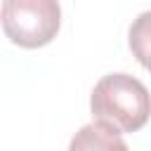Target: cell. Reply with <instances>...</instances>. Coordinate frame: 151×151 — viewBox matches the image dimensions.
<instances>
[{
	"label": "cell",
	"instance_id": "cell-1",
	"mask_svg": "<svg viewBox=\"0 0 151 151\" xmlns=\"http://www.w3.org/2000/svg\"><path fill=\"white\" fill-rule=\"evenodd\" d=\"M90 111L97 120L109 123L118 132H137L151 118V94L134 76L109 73L94 85Z\"/></svg>",
	"mask_w": 151,
	"mask_h": 151
},
{
	"label": "cell",
	"instance_id": "cell-2",
	"mask_svg": "<svg viewBox=\"0 0 151 151\" xmlns=\"http://www.w3.org/2000/svg\"><path fill=\"white\" fill-rule=\"evenodd\" d=\"M61 26V7L57 0H5L2 31L26 50L50 45Z\"/></svg>",
	"mask_w": 151,
	"mask_h": 151
},
{
	"label": "cell",
	"instance_id": "cell-3",
	"mask_svg": "<svg viewBox=\"0 0 151 151\" xmlns=\"http://www.w3.org/2000/svg\"><path fill=\"white\" fill-rule=\"evenodd\" d=\"M68 151H130V149L116 127H111L109 123L94 120L83 125L73 134Z\"/></svg>",
	"mask_w": 151,
	"mask_h": 151
},
{
	"label": "cell",
	"instance_id": "cell-4",
	"mask_svg": "<svg viewBox=\"0 0 151 151\" xmlns=\"http://www.w3.org/2000/svg\"><path fill=\"white\" fill-rule=\"evenodd\" d=\"M127 45L134 54V59L151 71V9L149 12H142L132 26H130V33H127Z\"/></svg>",
	"mask_w": 151,
	"mask_h": 151
}]
</instances>
